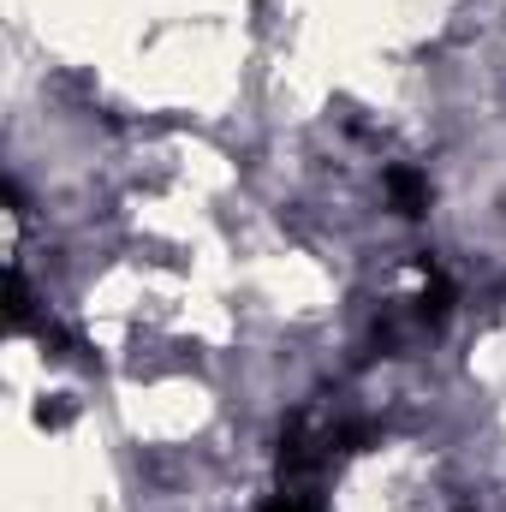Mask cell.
Here are the masks:
<instances>
[{"mask_svg": "<svg viewBox=\"0 0 506 512\" xmlns=\"http://www.w3.org/2000/svg\"><path fill=\"white\" fill-rule=\"evenodd\" d=\"M268 512H316V507H310L304 495H274V501H268Z\"/></svg>", "mask_w": 506, "mask_h": 512, "instance_id": "obj_2", "label": "cell"}, {"mask_svg": "<svg viewBox=\"0 0 506 512\" xmlns=\"http://www.w3.org/2000/svg\"><path fill=\"white\" fill-rule=\"evenodd\" d=\"M387 185H393V203H399V215H423V179H417V173H393Z\"/></svg>", "mask_w": 506, "mask_h": 512, "instance_id": "obj_1", "label": "cell"}]
</instances>
